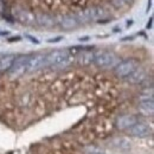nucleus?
Returning a JSON list of instances; mask_svg holds the SVG:
<instances>
[{
	"mask_svg": "<svg viewBox=\"0 0 154 154\" xmlns=\"http://www.w3.org/2000/svg\"><path fill=\"white\" fill-rule=\"evenodd\" d=\"M14 16L17 17V19L21 21V23H26V24H30V23H33L35 21V16L29 12V11H25V10H17Z\"/></svg>",
	"mask_w": 154,
	"mask_h": 154,
	"instance_id": "9d476101",
	"label": "nucleus"
},
{
	"mask_svg": "<svg viewBox=\"0 0 154 154\" xmlns=\"http://www.w3.org/2000/svg\"><path fill=\"white\" fill-rule=\"evenodd\" d=\"M140 112L145 115H152L153 114V98L152 96L142 97L140 102Z\"/></svg>",
	"mask_w": 154,
	"mask_h": 154,
	"instance_id": "6e6552de",
	"label": "nucleus"
},
{
	"mask_svg": "<svg viewBox=\"0 0 154 154\" xmlns=\"http://www.w3.org/2000/svg\"><path fill=\"white\" fill-rule=\"evenodd\" d=\"M14 62V58L12 56H8V57H5L2 59H0V71H4V70H7L11 68V65L13 64Z\"/></svg>",
	"mask_w": 154,
	"mask_h": 154,
	"instance_id": "ddd939ff",
	"label": "nucleus"
},
{
	"mask_svg": "<svg viewBox=\"0 0 154 154\" xmlns=\"http://www.w3.org/2000/svg\"><path fill=\"white\" fill-rule=\"evenodd\" d=\"M45 65V56L37 55L26 59V72H32Z\"/></svg>",
	"mask_w": 154,
	"mask_h": 154,
	"instance_id": "20e7f679",
	"label": "nucleus"
},
{
	"mask_svg": "<svg viewBox=\"0 0 154 154\" xmlns=\"http://www.w3.org/2000/svg\"><path fill=\"white\" fill-rule=\"evenodd\" d=\"M145 77H146L145 70H142V69H135L134 71H132L126 78H127V81L129 83L136 84V83H141L145 79Z\"/></svg>",
	"mask_w": 154,
	"mask_h": 154,
	"instance_id": "1a4fd4ad",
	"label": "nucleus"
},
{
	"mask_svg": "<svg viewBox=\"0 0 154 154\" xmlns=\"http://www.w3.org/2000/svg\"><path fill=\"white\" fill-rule=\"evenodd\" d=\"M74 60H75L74 55L64 50H56L49 54L48 56H45V64L52 65V66H59V68L68 66L72 64Z\"/></svg>",
	"mask_w": 154,
	"mask_h": 154,
	"instance_id": "f257e3e1",
	"label": "nucleus"
},
{
	"mask_svg": "<svg viewBox=\"0 0 154 154\" xmlns=\"http://www.w3.org/2000/svg\"><path fill=\"white\" fill-rule=\"evenodd\" d=\"M77 60H78V63L82 64V65H88V64H90L91 62H94V54L90 52V51H83V52H81V54L78 55Z\"/></svg>",
	"mask_w": 154,
	"mask_h": 154,
	"instance_id": "9b49d317",
	"label": "nucleus"
},
{
	"mask_svg": "<svg viewBox=\"0 0 154 154\" xmlns=\"http://www.w3.org/2000/svg\"><path fill=\"white\" fill-rule=\"evenodd\" d=\"M60 25L64 27V29H72L77 25V19L75 17H71V16H66L64 17L62 21H60Z\"/></svg>",
	"mask_w": 154,
	"mask_h": 154,
	"instance_id": "f8f14e48",
	"label": "nucleus"
},
{
	"mask_svg": "<svg viewBox=\"0 0 154 154\" xmlns=\"http://www.w3.org/2000/svg\"><path fill=\"white\" fill-rule=\"evenodd\" d=\"M136 69V64L134 60H123L117 63L115 68V72L117 76L120 77H127L132 71H134Z\"/></svg>",
	"mask_w": 154,
	"mask_h": 154,
	"instance_id": "7ed1b4c3",
	"label": "nucleus"
},
{
	"mask_svg": "<svg viewBox=\"0 0 154 154\" xmlns=\"http://www.w3.org/2000/svg\"><path fill=\"white\" fill-rule=\"evenodd\" d=\"M137 122V119L134 115H122L116 121V126L119 129H129Z\"/></svg>",
	"mask_w": 154,
	"mask_h": 154,
	"instance_id": "39448f33",
	"label": "nucleus"
},
{
	"mask_svg": "<svg viewBox=\"0 0 154 154\" xmlns=\"http://www.w3.org/2000/svg\"><path fill=\"white\" fill-rule=\"evenodd\" d=\"M94 62L98 66L110 68L117 64V58L109 52H97V54H94Z\"/></svg>",
	"mask_w": 154,
	"mask_h": 154,
	"instance_id": "f03ea898",
	"label": "nucleus"
},
{
	"mask_svg": "<svg viewBox=\"0 0 154 154\" xmlns=\"http://www.w3.org/2000/svg\"><path fill=\"white\" fill-rule=\"evenodd\" d=\"M128 133L135 137H143V136H147L149 134V128L145 123H137L136 122L134 126H132L129 128Z\"/></svg>",
	"mask_w": 154,
	"mask_h": 154,
	"instance_id": "0eeeda50",
	"label": "nucleus"
},
{
	"mask_svg": "<svg viewBox=\"0 0 154 154\" xmlns=\"http://www.w3.org/2000/svg\"><path fill=\"white\" fill-rule=\"evenodd\" d=\"M114 145L116 146V148L120 149H129L131 147V142L126 139H116L114 140Z\"/></svg>",
	"mask_w": 154,
	"mask_h": 154,
	"instance_id": "4468645a",
	"label": "nucleus"
},
{
	"mask_svg": "<svg viewBox=\"0 0 154 154\" xmlns=\"http://www.w3.org/2000/svg\"><path fill=\"white\" fill-rule=\"evenodd\" d=\"M26 59L27 58H20L18 60L13 62V64L10 68L11 69L10 74L12 76H20L26 72Z\"/></svg>",
	"mask_w": 154,
	"mask_h": 154,
	"instance_id": "423d86ee",
	"label": "nucleus"
}]
</instances>
